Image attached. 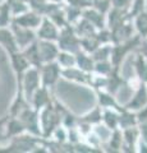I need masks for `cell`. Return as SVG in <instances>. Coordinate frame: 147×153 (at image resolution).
Masks as SVG:
<instances>
[{
    "mask_svg": "<svg viewBox=\"0 0 147 153\" xmlns=\"http://www.w3.org/2000/svg\"><path fill=\"white\" fill-rule=\"evenodd\" d=\"M142 42V36H140L138 33L120 44H113V50H111V63L115 68H122L124 60L127 59V56L131 54L132 51H137L138 47L141 46Z\"/></svg>",
    "mask_w": 147,
    "mask_h": 153,
    "instance_id": "1",
    "label": "cell"
},
{
    "mask_svg": "<svg viewBox=\"0 0 147 153\" xmlns=\"http://www.w3.org/2000/svg\"><path fill=\"white\" fill-rule=\"evenodd\" d=\"M58 46L60 50L68 51L72 54H77L78 51L82 50L81 46V38L75 33L74 28L72 25H67L60 28L59 32V38H58Z\"/></svg>",
    "mask_w": 147,
    "mask_h": 153,
    "instance_id": "2",
    "label": "cell"
},
{
    "mask_svg": "<svg viewBox=\"0 0 147 153\" xmlns=\"http://www.w3.org/2000/svg\"><path fill=\"white\" fill-rule=\"evenodd\" d=\"M18 84H22L23 92L27 98V101L31 103L32 96L35 94V92L41 87V74H40V69L36 66H31L28 69L25 75H23L22 82H18Z\"/></svg>",
    "mask_w": 147,
    "mask_h": 153,
    "instance_id": "3",
    "label": "cell"
},
{
    "mask_svg": "<svg viewBox=\"0 0 147 153\" xmlns=\"http://www.w3.org/2000/svg\"><path fill=\"white\" fill-rule=\"evenodd\" d=\"M18 117L26 126V131L36 137H42L41 125H40V111H37L30 105L18 115Z\"/></svg>",
    "mask_w": 147,
    "mask_h": 153,
    "instance_id": "4",
    "label": "cell"
},
{
    "mask_svg": "<svg viewBox=\"0 0 147 153\" xmlns=\"http://www.w3.org/2000/svg\"><path fill=\"white\" fill-rule=\"evenodd\" d=\"M40 74H41V85L51 89L61 78V66L56 61L46 63L41 66Z\"/></svg>",
    "mask_w": 147,
    "mask_h": 153,
    "instance_id": "5",
    "label": "cell"
},
{
    "mask_svg": "<svg viewBox=\"0 0 147 153\" xmlns=\"http://www.w3.org/2000/svg\"><path fill=\"white\" fill-rule=\"evenodd\" d=\"M111 31V41L113 44H120L127 40L133 37L137 31L133 23V18H128L123 23H120L119 26L114 27Z\"/></svg>",
    "mask_w": 147,
    "mask_h": 153,
    "instance_id": "6",
    "label": "cell"
},
{
    "mask_svg": "<svg viewBox=\"0 0 147 153\" xmlns=\"http://www.w3.org/2000/svg\"><path fill=\"white\" fill-rule=\"evenodd\" d=\"M12 31L14 33V37H16V41L18 44L19 50L26 49L28 45H31L32 42H35L37 40V33L35 30H30V28H25L16 25V23H12Z\"/></svg>",
    "mask_w": 147,
    "mask_h": 153,
    "instance_id": "7",
    "label": "cell"
},
{
    "mask_svg": "<svg viewBox=\"0 0 147 153\" xmlns=\"http://www.w3.org/2000/svg\"><path fill=\"white\" fill-rule=\"evenodd\" d=\"M9 59H10V64H12L14 73L17 75V82H22L23 75H25V73L32 65L30 64V61H28V59L23 54L22 50H18L16 52L9 54Z\"/></svg>",
    "mask_w": 147,
    "mask_h": 153,
    "instance_id": "8",
    "label": "cell"
},
{
    "mask_svg": "<svg viewBox=\"0 0 147 153\" xmlns=\"http://www.w3.org/2000/svg\"><path fill=\"white\" fill-rule=\"evenodd\" d=\"M91 74L92 73H86L82 69H79L77 65L72 66V68L61 69V78H64L68 82L88 85V87H90V83H91Z\"/></svg>",
    "mask_w": 147,
    "mask_h": 153,
    "instance_id": "9",
    "label": "cell"
},
{
    "mask_svg": "<svg viewBox=\"0 0 147 153\" xmlns=\"http://www.w3.org/2000/svg\"><path fill=\"white\" fill-rule=\"evenodd\" d=\"M42 19H44V16H41L40 13H37L35 10H27L25 13L19 14V16L14 17L13 18V23L21 26V27H25V28H30V30H37L40 27Z\"/></svg>",
    "mask_w": 147,
    "mask_h": 153,
    "instance_id": "10",
    "label": "cell"
},
{
    "mask_svg": "<svg viewBox=\"0 0 147 153\" xmlns=\"http://www.w3.org/2000/svg\"><path fill=\"white\" fill-rule=\"evenodd\" d=\"M60 28L51 21L49 17H44L40 27L36 30L37 38L39 40H47V41H58Z\"/></svg>",
    "mask_w": 147,
    "mask_h": 153,
    "instance_id": "11",
    "label": "cell"
},
{
    "mask_svg": "<svg viewBox=\"0 0 147 153\" xmlns=\"http://www.w3.org/2000/svg\"><path fill=\"white\" fill-rule=\"evenodd\" d=\"M141 138V130L140 126H133L123 130V147L122 152L124 153H132L137 152V143Z\"/></svg>",
    "mask_w": 147,
    "mask_h": 153,
    "instance_id": "12",
    "label": "cell"
},
{
    "mask_svg": "<svg viewBox=\"0 0 147 153\" xmlns=\"http://www.w3.org/2000/svg\"><path fill=\"white\" fill-rule=\"evenodd\" d=\"M147 105V83H141L137 89H134L133 96L128 101L124 107L132 111H138L140 108L145 107Z\"/></svg>",
    "mask_w": 147,
    "mask_h": 153,
    "instance_id": "13",
    "label": "cell"
},
{
    "mask_svg": "<svg viewBox=\"0 0 147 153\" xmlns=\"http://www.w3.org/2000/svg\"><path fill=\"white\" fill-rule=\"evenodd\" d=\"M39 47H40V54L42 57L44 64L56 61L60 49L58 46V42L55 41H47V40H39Z\"/></svg>",
    "mask_w": 147,
    "mask_h": 153,
    "instance_id": "14",
    "label": "cell"
},
{
    "mask_svg": "<svg viewBox=\"0 0 147 153\" xmlns=\"http://www.w3.org/2000/svg\"><path fill=\"white\" fill-rule=\"evenodd\" d=\"M95 93H96L97 105L101 106L102 108H115L119 112L125 108L124 105H120L118 102V100L115 98V94L107 92L105 89H97L95 91Z\"/></svg>",
    "mask_w": 147,
    "mask_h": 153,
    "instance_id": "15",
    "label": "cell"
},
{
    "mask_svg": "<svg viewBox=\"0 0 147 153\" xmlns=\"http://www.w3.org/2000/svg\"><path fill=\"white\" fill-rule=\"evenodd\" d=\"M0 45L8 54L16 52L19 50L18 44L14 37V33L10 27H1L0 28Z\"/></svg>",
    "mask_w": 147,
    "mask_h": 153,
    "instance_id": "16",
    "label": "cell"
},
{
    "mask_svg": "<svg viewBox=\"0 0 147 153\" xmlns=\"http://www.w3.org/2000/svg\"><path fill=\"white\" fill-rule=\"evenodd\" d=\"M53 101V96H51V89L41 85L35 92V94L32 96L31 100V106L36 108L37 111H40L41 108H44L47 103H50Z\"/></svg>",
    "mask_w": 147,
    "mask_h": 153,
    "instance_id": "17",
    "label": "cell"
},
{
    "mask_svg": "<svg viewBox=\"0 0 147 153\" xmlns=\"http://www.w3.org/2000/svg\"><path fill=\"white\" fill-rule=\"evenodd\" d=\"M128 18H132L129 16V10L127 9H122V8H116L113 7L109 13L106 14V25L109 30H113L114 27L119 26L120 23H123Z\"/></svg>",
    "mask_w": 147,
    "mask_h": 153,
    "instance_id": "18",
    "label": "cell"
},
{
    "mask_svg": "<svg viewBox=\"0 0 147 153\" xmlns=\"http://www.w3.org/2000/svg\"><path fill=\"white\" fill-rule=\"evenodd\" d=\"M82 17L88 19L92 25L97 28V30H104L107 28L106 25V14H104L101 12H98L97 9H95L93 7H88L84 8L82 12Z\"/></svg>",
    "mask_w": 147,
    "mask_h": 153,
    "instance_id": "19",
    "label": "cell"
},
{
    "mask_svg": "<svg viewBox=\"0 0 147 153\" xmlns=\"http://www.w3.org/2000/svg\"><path fill=\"white\" fill-rule=\"evenodd\" d=\"M125 84H127V80L124 76L120 74V69L114 68V70L107 75V85H106L105 91L116 96L118 92L123 88V85H125Z\"/></svg>",
    "mask_w": 147,
    "mask_h": 153,
    "instance_id": "20",
    "label": "cell"
},
{
    "mask_svg": "<svg viewBox=\"0 0 147 153\" xmlns=\"http://www.w3.org/2000/svg\"><path fill=\"white\" fill-rule=\"evenodd\" d=\"M132 68H133L134 74L137 75L141 82L147 83V57L137 51L134 54L133 61H132Z\"/></svg>",
    "mask_w": 147,
    "mask_h": 153,
    "instance_id": "21",
    "label": "cell"
},
{
    "mask_svg": "<svg viewBox=\"0 0 147 153\" xmlns=\"http://www.w3.org/2000/svg\"><path fill=\"white\" fill-rule=\"evenodd\" d=\"M25 133H27L26 126H25V124L22 123L21 119L18 116H10V115H9V119H8L7 125H5V138L7 139L18 137Z\"/></svg>",
    "mask_w": 147,
    "mask_h": 153,
    "instance_id": "22",
    "label": "cell"
},
{
    "mask_svg": "<svg viewBox=\"0 0 147 153\" xmlns=\"http://www.w3.org/2000/svg\"><path fill=\"white\" fill-rule=\"evenodd\" d=\"M23 54L26 55V57L30 61V64L32 66H36V68L41 69V66L44 65V61H42V57L40 54V47H39V38L32 42L31 45H28L26 49H23Z\"/></svg>",
    "mask_w": 147,
    "mask_h": 153,
    "instance_id": "23",
    "label": "cell"
},
{
    "mask_svg": "<svg viewBox=\"0 0 147 153\" xmlns=\"http://www.w3.org/2000/svg\"><path fill=\"white\" fill-rule=\"evenodd\" d=\"M123 147V130L122 129H115L111 133V137L109 140L104 144V152H113V153H120Z\"/></svg>",
    "mask_w": 147,
    "mask_h": 153,
    "instance_id": "24",
    "label": "cell"
},
{
    "mask_svg": "<svg viewBox=\"0 0 147 153\" xmlns=\"http://www.w3.org/2000/svg\"><path fill=\"white\" fill-rule=\"evenodd\" d=\"M73 28L75 33L78 35L79 38H83V37H87V36H91L93 33H96L98 30L95 27L91 22L86 19L84 17H82L81 19H78L77 22L73 25Z\"/></svg>",
    "mask_w": 147,
    "mask_h": 153,
    "instance_id": "25",
    "label": "cell"
},
{
    "mask_svg": "<svg viewBox=\"0 0 147 153\" xmlns=\"http://www.w3.org/2000/svg\"><path fill=\"white\" fill-rule=\"evenodd\" d=\"M75 59H77V66L82 69L86 73H93L95 70V60L91 54L81 50L75 54Z\"/></svg>",
    "mask_w": 147,
    "mask_h": 153,
    "instance_id": "26",
    "label": "cell"
},
{
    "mask_svg": "<svg viewBox=\"0 0 147 153\" xmlns=\"http://www.w3.org/2000/svg\"><path fill=\"white\" fill-rule=\"evenodd\" d=\"M138 125V119H137L136 111L124 108L119 112V129L124 130L128 128H133Z\"/></svg>",
    "mask_w": 147,
    "mask_h": 153,
    "instance_id": "27",
    "label": "cell"
},
{
    "mask_svg": "<svg viewBox=\"0 0 147 153\" xmlns=\"http://www.w3.org/2000/svg\"><path fill=\"white\" fill-rule=\"evenodd\" d=\"M78 120L81 123H84V124H88V125H97V124L102 123V107L96 105L91 111L86 112L84 115L78 117Z\"/></svg>",
    "mask_w": 147,
    "mask_h": 153,
    "instance_id": "28",
    "label": "cell"
},
{
    "mask_svg": "<svg viewBox=\"0 0 147 153\" xmlns=\"http://www.w3.org/2000/svg\"><path fill=\"white\" fill-rule=\"evenodd\" d=\"M102 124L111 130L118 129L119 128V111L115 108H102Z\"/></svg>",
    "mask_w": 147,
    "mask_h": 153,
    "instance_id": "29",
    "label": "cell"
},
{
    "mask_svg": "<svg viewBox=\"0 0 147 153\" xmlns=\"http://www.w3.org/2000/svg\"><path fill=\"white\" fill-rule=\"evenodd\" d=\"M13 13L10 9V4L8 0L0 3V28L1 27H10L13 23Z\"/></svg>",
    "mask_w": 147,
    "mask_h": 153,
    "instance_id": "30",
    "label": "cell"
},
{
    "mask_svg": "<svg viewBox=\"0 0 147 153\" xmlns=\"http://www.w3.org/2000/svg\"><path fill=\"white\" fill-rule=\"evenodd\" d=\"M102 44L100 41V38L97 36V32L93 33L91 36H87V37H83L81 38V46H82V50L88 52V54H92L95 50H97Z\"/></svg>",
    "mask_w": 147,
    "mask_h": 153,
    "instance_id": "31",
    "label": "cell"
},
{
    "mask_svg": "<svg viewBox=\"0 0 147 153\" xmlns=\"http://www.w3.org/2000/svg\"><path fill=\"white\" fill-rule=\"evenodd\" d=\"M56 63H58V64L61 66V69H64V68H72V66H75V65H77V59H75V54H72V52L60 50L58 57H56Z\"/></svg>",
    "mask_w": 147,
    "mask_h": 153,
    "instance_id": "32",
    "label": "cell"
},
{
    "mask_svg": "<svg viewBox=\"0 0 147 153\" xmlns=\"http://www.w3.org/2000/svg\"><path fill=\"white\" fill-rule=\"evenodd\" d=\"M133 23L137 33L142 37H147V10L141 12L137 16H134Z\"/></svg>",
    "mask_w": 147,
    "mask_h": 153,
    "instance_id": "33",
    "label": "cell"
},
{
    "mask_svg": "<svg viewBox=\"0 0 147 153\" xmlns=\"http://www.w3.org/2000/svg\"><path fill=\"white\" fill-rule=\"evenodd\" d=\"M111 50H113V44H106L101 45L97 50L92 52V57L96 61H104V60H111Z\"/></svg>",
    "mask_w": 147,
    "mask_h": 153,
    "instance_id": "34",
    "label": "cell"
},
{
    "mask_svg": "<svg viewBox=\"0 0 147 153\" xmlns=\"http://www.w3.org/2000/svg\"><path fill=\"white\" fill-rule=\"evenodd\" d=\"M10 4V9L13 13V17H17L19 14L25 13L27 10H30V3L28 0H8Z\"/></svg>",
    "mask_w": 147,
    "mask_h": 153,
    "instance_id": "35",
    "label": "cell"
},
{
    "mask_svg": "<svg viewBox=\"0 0 147 153\" xmlns=\"http://www.w3.org/2000/svg\"><path fill=\"white\" fill-rule=\"evenodd\" d=\"M64 8H65V13H67V21H68L69 25L73 26L78 19L82 18L83 9H81L78 7H74V5H69V4H65Z\"/></svg>",
    "mask_w": 147,
    "mask_h": 153,
    "instance_id": "36",
    "label": "cell"
},
{
    "mask_svg": "<svg viewBox=\"0 0 147 153\" xmlns=\"http://www.w3.org/2000/svg\"><path fill=\"white\" fill-rule=\"evenodd\" d=\"M115 66L113 65L111 60H104V61H96L95 63V73L101 75H109L114 70Z\"/></svg>",
    "mask_w": 147,
    "mask_h": 153,
    "instance_id": "37",
    "label": "cell"
},
{
    "mask_svg": "<svg viewBox=\"0 0 147 153\" xmlns=\"http://www.w3.org/2000/svg\"><path fill=\"white\" fill-rule=\"evenodd\" d=\"M92 7L95 9H97L98 12H101L104 14H107L109 10L113 8V1L111 0H93Z\"/></svg>",
    "mask_w": 147,
    "mask_h": 153,
    "instance_id": "38",
    "label": "cell"
},
{
    "mask_svg": "<svg viewBox=\"0 0 147 153\" xmlns=\"http://www.w3.org/2000/svg\"><path fill=\"white\" fill-rule=\"evenodd\" d=\"M145 10H147L146 0H133V3H132V7L129 9V16L133 18L138 13L145 12Z\"/></svg>",
    "mask_w": 147,
    "mask_h": 153,
    "instance_id": "39",
    "label": "cell"
},
{
    "mask_svg": "<svg viewBox=\"0 0 147 153\" xmlns=\"http://www.w3.org/2000/svg\"><path fill=\"white\" fill-rule=\"evenodd\" d=\"M8 119H9V114L7 115V116L0 119V146L7 140V138H5V125H7Z\"/></svg>",
    "mask_w": 147,
    "mask_h": 153,
    "instance_id": "40",
    "label": "cell"
},
{
    "mask_svg": "<svg viewBox=\"0 0 147 153\" xmlns=\"http://www.w3.org/2000/svg\"><path fill=\"white\" fill-rule=\"evenodd\" d=\"M111 1H113V7L129 10L131 7H132V3H133V0H111Z\"/></svg>",
    "mask_w": 147,
    "mask_h": 153,
    "instance_id": "41",
    "label": "cell"
},
{
    "mask_svg": "<svg viewBox=\"0 0 147 153\" xmlns=\"http://www.w3.org/2000/svg\"><path fill=\"white\" fill-rule=\"evenodd\" d=\"M136 114H137V119H138V125L140 124L147 123V105L145 107L140 108L138 111H136Z\"/></svg>",
    "mask_w": 147,
    "mask_h": 153,
    "instance_id": "42",
    "label": "cell"
},
{
    "mask_svg": "<svg viewBox=\"0 0 147 153\" xmlns=\"http://www.w3.org/2000/svg\"><path fill=\"white\" fill-rule=\"evenodd\" d=\"M137 152L138 153H147V140L145 138H140L137 143Z\"/></svg>",
    "mask_w": 147,
    "mask_h": 153,
    "instance_id": "43",
    "label": "cell"
},
{
    "mask_svg": "<svg viewBox=\"0 0 147 153\" xmlns=\"http://www.w3.org/2000/svg\"><path fill=\"white\" fill-rule=\"evenodd\" d=\"M141 54H143L147 57V37H142V42H141V46L138 47V50Z\"/></svg>",
    "mask_w": 147,
    "mask_h": 153,
    "instance_id": "44",
    "label": "cell"
},
{
    "mask_svg": "<svg viewBox=\"0 0 147 153\" xmlns=\"http://www.w3.org/2000/svg\"><path fill=\"white\" fill-rule=\"evenodd\" d=\"M82 1L86 4V7L88 8V7H92V1H93V0H82Z\"/></svg>",
    "mask_w": 147,
    "mask_h": 153,
    "instance_id": "45",
    "label": "cell"
},
{
    "mask_svg": "<svg viewBox=\"0 0 147 153\" xmlns=\"http://www.w3.org/2000/svg\"><path fill=\"white\" fill-rule=\"evenodd\" d=\"M49 1H53V3H64L65 0H49Z\"/></svg>",
    "mask_w": 147,
    "mask_h": 153,
    "instance_id": "46",
    "label": "cell"
},
{
    "mask_svg": "<svg viewBox=\"0 0 147 153\" xmlns=\"http://www.w3.org/2000/svg\"><path fill=\"white\" fill-rule=\"evenodd\" d=\"M1 1H4V0H0V3H1Z\"/></svg>",
    "mask_w": 147,
    "mask_h": 153,
    "instance_id": "47",
    "label": "cell"
},
{
    "mask_svg": "<svg viewBox=\"0 0 147 153\" xmlns=\"http://www.w3.org/2000/svg\"><path fill=\"white\" fill-rule=\"evenodd\" d=\"M146 4H147V0H146Z\"/></svg>",
    "mask_w": 147,
    "mask_h": 153,
    "instance_id": "48",
    "label": "cell"
}]
</instances>
